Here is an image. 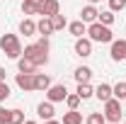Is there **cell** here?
Masks as SVG:
<instances>
[{"mask_svg":"<svg viewBox=\"0 0 126 124\" xmlns=\"http://www.w3.org/2000/svg\"><path fill=\"white\" fill-rule=\"evenodd\" d=\"M0 49L5 51L7 59H19L22 56V44H19V37L17 34H2L0 37Z\"/></svg>","mask_w":126,"mask_h":124,"instance_id":"cell-1","label":"cell"},{"mask_svg":"<svg viewBox=\"0 0 126 124\" xmlns=\"http://www.w3.org/2000/svg\"><path fill=\"white\" fill-rule=\"evenodd\" d=\"M87 39H92V41H99V44H111L114 41V34L107 24H102V22H92L90 27H87Z\"/></svg>","mask_w":126,"mask_h":124,"instance_id":"cell-2","label":"cell"},{"mask_svg":"<svg viewBox=\"0 0 126 124\" xmlns=\"http://www.w3.org/2000/svg\"><path fill=\"white\" fill-rule=\"evenodd\" d=\"M102 114H104V119H107L109 124H119V122H121V100H116V97L107 100Z\"/></svg>","mask_w":126,"mask_h":124,"instance_id":"cell-3","label":"cell"},{"mask_svg":"<svg viewBox=\"0 0 126 124\" xmlns=\"http://www.w3.org/2000/svg\"><path fill=\"white\" fill-rule=\"evenodd\" d=\"M22 56H27V59H32V61L36 63V66H44V63L48 61V51H44V49L39 46V44H29V46H24V51H22Z\"/></svg>","mask_w":126,"mask_h":124,"instance_id":"cell-4","label":"cell"},{"mask_svg":"<svg viewBox=\"0 0 126 124\" xmlns=\"http://www.w3.org/2000/svg\"><path fill=\"white\" fill-rule=\"evenodd\" d=\"M39 2V15L41 17H53L61 12V2L58 0H36Z\"/></svg>","mask_w":126,"mask_h":124,"instance_id":"cell-5","label":"cell"},{"mask_svg":"<svg viewBox=\"0 0 126 124\" xmlns=\"http://www.w3.org/2000/svg\"><path fill=\"white\" fill-rule=\"evenodd\" d=\"M109 56H111V61H124L126 59V41L124 39H114V41H111Z\"/></svg>","mask_w":126,"mask_h":124,"instance_id":"cell-6","label":"cell"},{"mask_svg":"<svg viewBox=\"0 0 126 124\" xmlns=\"http://www.w3.org/2000/svg\"><path fill=\"white\" fill-rule=\"evenodd\" d=\"M75 54H78L80 59H87V56H92V39H85V37L75 39Z\"/></svg>","mask_w":126,"mask_h":124,"instance_id":"cell-7","label":"cell"},{"mask_svg":"<svg viewBox=\"0 0 126 124\" xmlns=\"http://www.w3.org/2000/svg\"><path fill=\"white\" fill-rule=\"evenodd\" d=\"M65 95H68V90H65V85H51L46 90V97H48V102H63L65 100Z\"/></svg>","mask_w":126,"mask_h":124,"instance_id":"cell-8","label":"cell"},{"mask_svg":"<svg viewBox=\"0 0 126 124\" xmlns=\"http://www.w3.org/2000/svg\"><path fill=\"white\" fill-rule=\"evenodd\" d=\"M97 17H99V12H97V7H94V5H85V7L80 10V20H82L85 24L97 22Z\"/></svg>","mask_w":126,"mask_h":124,"instance_id":"cell-9","label":"cell"},{"mask_svg":"<svg viewBox=\"0 0 126 124\" xmlns=\"http://www.w3.org/2000/svg\"><path fill=\"white\" fill-rule=\"evenodd\" d=\"M17 85H19L24 93L34 90V73H17Z\"/></svg>","mask_w":126,"mask_h":124,"instance_id":"cell-10","label":"cell"},{"mask_svg":"<svg viewBox=\"0 0 126 124\" xmlns=\"http://www.w3.org/2000/svg\"><path fill=\"white\" fill-rule=\"evenodd\" d=\"M94 95H97V100H99V102H107V100H111V97H114L109 83H99V85L94 88Z\"/></svg>","mask_w":126,"mask_h":124,"instance_id":"cell-11","label":"cell"},{"mask_svg":"<svg viewBox=\"0 0 126 124\" xmlns=\"http://www.w3.org/2000/svg\"><path fill=\"white\" fill-rule=\"evenodd\" d=\"M17 68H19V73H34L39 66L32 61V59H27V56H19L17 59Z\"/></svg>","mask_w":126,"mask_h":124,"instance_id":"cell-12","label":"cell"},{"mask_svg":"<svg viewBox=\"0 0 126 124\" xmlns=\"http://www.w3.org/2000/svg\"><path fill=\"white\" fill-rule=\"evenodd\" d=\"M36 114L46 122V119H53V114H56V109H53V102H41L39 107H36Z\"/></svg>","mask_w":126,"mask_h":124,"instance_id":"cell-13","label":"cell"},{"mask_svg":"<svg viewBox=\"0 0 126 124\" xmlns=\"http://www.w3.org/2000/svg\"><path fill=\"white\" fill-rule=\"evenodd\" d=\"M19 32H22L24 37H34V34H36V22H34L32 17H24V20L19 22Z\"/></svg>","mask_w":126,"mask_h":124,"instance_id":"cell-14","label":"cell"},{"mask_svg":"<svg viewBox=\"0 0 126 124\" xmlns=\"http://www.w3.org/2000/svg\"><path fill=\"white\" fill-rule=\"evenodd\" d=\"M36 32L39 34H44V37H48V34H53V22H51V17H41L39 22H36Z\"/></svg>","mask_w":126,"mask_h":124,"instance_id":"cell-15","label":"cell"},{"mask_svg":"<svg viewBox=\"0 0 126 124\" xmlns=\"http://www.w3.org/2000/svg\"><path fill=\"white\" fill-rule=\"evenodd\" d=\"M51 88V78L44 76V73H34V90H44L46 93Z\"/></svg>","mask_w":126,"mask_h":124,"instance_id":"cell-16","label":"cell"},{"mask_svg":"<svg viewBox=\"0 0 126 124\" xmlns=\"http://www.w3.org/2000/svg\"><path fill=\"white\" fill-rule=\"evenodd\" d=\"M61 124H82V114H80L78 109H68V112L63 114Z\"/></svg>","mask_w":126,"mask_h":124,"instance_id":"cell-17","label":"cell"},{"mask_svg":"<svg viewBox=\"0 0 126 124\" xmlns=\"http://www.w3.org/2000/svg\"><path fill=\"white\" fill-rule=\"evenodd\" d=\"M68 29H70V34H73L75 39H80L82 34H87V27H85V22H82V20H78V22H70V24H68Z\"/></svg>","mask_w":126,"mask_h":124,"instance_id":"cell-18","label":"cell"},{"mask_svg":"<svg viewBox=\"0 0 126 124\" xmlns=\"http://www.w3.org/2000/svg\"><path fill=\"white\" fill-rule=\"evenodd\" d=\"M22 12L27 17L39 15V2H36V0H22Z\"/></svg>","mask_w":126,"mask_h":124,"instance_id":"cell-19","label":"cell"},{"mask_svg":"<svg viewBox=\"0 0 126 124\" xmlns=\"http://www.w3.org/2000/svg\"><path fill=\"white\" fill-rule=\"evenodd\" d=\"M73 76H75V80H78V83H90V78H92V71H90L87 66H80V68L73 73Z\"/></svg>","mask_w":126,"mask_h":124,"instance_id":"cell-20","label":"cell"},{"mask_svg":"<svg viewBox=\"0 0 126 124\" xmlns=\"http://www.w3.org/2000/svg\"><path fill=\"white\" fill-rule=\"evenodd\" d=\"M78 95H80V100H87V97L94 95V88L90 83H78Z\"/></svg>","mask_w":126,"mask_h":124,"instance_id":"cell-21","label":"cell"},{"mask_svg":"<svg viewBox=\"0 0 126 124\" xmlns=\"http://www.w3.org/2000/svg\"><path fill=\"white\" fill-rule=\"evenodd\" d=\"M114 20H116V17H114L111 10H104V12H99V17H97V22H102V24H107V27L114 24Z\"/></svg>","mask_w":126,"mask_h":124,"instance_id":"cell-22","label":"cell"},{"mask_svg":"<svg viewBox=\"0 0 126 124\" xmlns=\"http://www.w3.org/2000/svg\"><path fill=\"white\" fill-rule=\"evenodd\" d=\"M51 22H53V29H56V32L63 29V27H68V20H65V15H61V12L51 17Z\"/></svg>","mask_w":126,"mask_h":124,"instance_id":"cell-23","label":"cell"},{"mask_svg":"<svg viewBox=\"0 0 126 124\" xmlns=\"http://www.w3.org/2000/svg\"><path fill=\"white\" fill-rule=\"evenodd\" d=\"M10 124H24V112L22 109H10Z\"/></svg>","mask_w":126,"mask_h":124,"instance_id":"cell-24","label":"cell"},{"mask_svg":"<svg viewBox=\"0 0 126 124\" xmlns=\"http://www.w3.org/2000/svg\"><path fill=\"white\" fill-rule=\"evenodd\" d=\"M111 93H114L116 100H124V97H126V83H116V85L111 88Z\"/></svg>","mask_w":126,"mask_h":124,"instance_id":"cell-25","label":"cell"},{"mask_svg":"<svg viewBox=\"0 0 126 124\" xmlns=\"http://www.w3.org/2000/svg\"><path fill=\"white\" fill-rule=\"evenodd\" d=\"M65 105H68V109H78L80 95H78V93H75V95H65Z\"/></svg>","mask_w":126,"mask_h":124,"instance_id":"cell-26","label":"cell"},{"mask_svg":"<svg viewBox=\"0 0 126 124\" xmlns=\"http://www.w3.org/2000/svg\"><path fill=\"white\" fill-rule=\"evenodd\" d=\"M87 124H107V119H104L102 112H92V114L87 117Z\"/></svg>","mask_w":126,"mask_h":124,"instance_id":"cell-27","label":"cell"},{"mask_svg":"<svg viewBox=\"0 0 126 124\" xmlns=\"http://www.w3.org/2000/svg\"><path fill=\"white\" fill-rule=\"evenodd\" d=\"M126 7V0H109V10L111 12H119V10H124Z\"/></svg>","mask_w":126,"mask_h":124,"instance_id":"cell-28","label":"cell"},{"mask_svg":"<svg viewBox=\"0 0 126 124\" xmlns=\"http://www.w3.org/2000/svg\"><path fill=\"white\" fill-rule=\"evenodd\" d=\"M10 97V88H7V83H0V102H5Z\"/></svg>","mask_w":126,"mask_h":124,"instance_id":"cell-29","label":"cell"},{"mask_svg":"<svg viewBox=\"0 0 126 124\" xmlns=\"http://www.w3.org/2000/svg\"><path fill=\"white\" fill-rule=\"evenodd\" d=\"M0 124H10V109L0 107Z\"/></svg>","mask_w":126,"mask_h":124,"instance_id":"cell-30","label":"cell"},{"mask_svg":"<svg viewBox=\"0 0 126 124\" xmlns=\"http://www.w3.org/2000/svg\"><path fill=\"white\" fill-rule=\"evenodd\" d=\"M36 44H39V46L44 49V51H48V39H46V37H44V39H39V41H36Z\"/></svg>","mask_w":126,"mask_h":124,"instance_id":"cell-31","label":"cell"},{"mask_svg":"<svg viewBox=\"0 0 126 124\" xmlns=\"http://www.w3.org/2000/svg\"><path fill=\"white\" fill-rule=\"evenodd\" d=\"M5 78H7V71H5V68H0V83H5Z\"/></svg>","mask_w":126,"mask_h":124,"instance_id":"cell-32","label":"cell"},{"mask_svg":"<svg viewBox=\"0 0 126 124\" xmlns=\"http://www.w3.org/2000/svg\"><path fill=\"white\" fill-rule=\"evenodd\" d=\"M44 124H61V122H56V119H46Z\"/></svg>","mask_w":126,"mask_h":124,"instance_id":"cell-33","label":"cell"},{"mask_svg":"<svg viewBox=\"0 0 126 124\" xmlns=\"http://www.w3.org/2000/svg\"><path fill=\"white\" fill-rule=\"evenodd\" d=\"M87 2H90V5H94V2H99V0H87Z\"/></svg>","mask_w":126,"mask_h":124,"instance_id":"cell-34","label":"cell"},{"mask_svg":"<svg viewBox=\"0 0 126 124\" xmlns=\"http://www.w3.org/2000/svg\"><path fill=\"white\" fill-rule=\"evenodd\" d=\"M24 124H36V122H29V119H27V122H24Z\"/></svg>","mask_w":126,"mask_h":124,"instance_id":"cell-35","label":"cell"},{"mask_svg":"<svg viewBox=\"0 0 126 124\" xmlns=\"http://www.w3.org/2000/svg\"><path fill=\"white\" fill-rule=\"evenodd\" d=\"M121 124H126V122H121Z\"/></svg>","mask_w":126,"mask_h":124,"instance_id":"cell-36","label":"cell"},{"mask_svg":"<svg viewBox=\"0 0 126 124\" xmlns=\"http://www.w3.org/2000/svg\"><path fill=\"white\" fill-rule=\"evenodd\" d=\"M107 124H109V122H107Z\"/></svg>","mask_w":126,"mask_h":124,"instance_id":"cell-37","label":"cell"}]
</instances>
